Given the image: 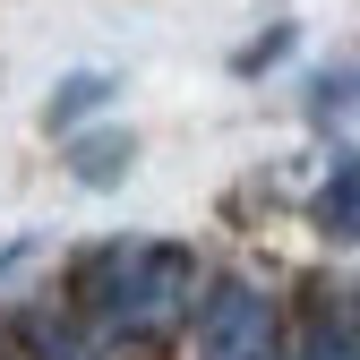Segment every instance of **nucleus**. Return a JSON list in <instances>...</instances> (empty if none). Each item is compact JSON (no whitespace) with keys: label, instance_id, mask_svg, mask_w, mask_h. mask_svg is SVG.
Listing matches in <instances>:
<instances>
[{"label":"nucleus","instance_id":"obj_3","mask_svg":"<svg viewBox=\"0 0 360 360\" xmlns=\"http://www.w3.org/2000/svg\"><path fill=\"white\" fill-rule=\"evenodd\" d=\"M283 360H360V292H326L300 318V335H292Z\"/></svg>","mask_w":360,"mask_h":360},{"label":"nucleus","instance_id":"obj_1","mask_svg":"<svg viewBox=\"0 0 360 360\" xmlns=\"http://www.w3.org/2000/svg\"><path fill=\"white\" fill-rule=\"evenodd\" d=\"M198 249H180V240H95V249H77L69 257V275H60V300H69V318L86 326V343H103V352H146L163 343L180 318H198Z\"/></svg>","mask_w":360,"mask_h":360},{"label":"nucleus","instance_id":"obj_2","mask_svg":"<svg viewBox=\"0 0 360 360\" xmlns=\"http://www.w3.org/2000/svg\"><path fill=\"white\" fill-rule=\"evenodd\" d=\"M198 360H283V309L249 275H214L198 300Z\"/></svg>","mask_w":360,"mask_h":360},{"label":"nucleus","instance_id":"obj_6","mask_svg":"<svg viewBox=\"0 0 360 360\" xmlns=\"http://www.w3.org/2000/svg\"><path fill=\"white\" fill-rule=\"evenodd\" d=\"M309 223H318V240H335V249L360 240V155H335L326 163L318 198H309Z\"/></svg>","mask_w":360,"mask_h":360},{"label":"nucleus","instance_id":"obj_4","mask_svg":"<svg viewBox=\"0 0 360 360\" xmlns=\"http://www.w3.org/2000/svg\"><path fill=\"white\" fill-rule=\"evenodd\" d=\"M129 163H138V138L129 129H69V180L77 189H120L129 180Z\"/></svg>","mask_w":360,"mask_h":360},{"label":"nucleus","instance_id":"obj_9","mask_svg":"<svg viewBox=\"0 0 360 360\" xmlns=\"http://www.w3.org/2000/svg\"><path fill=\"white\" fill-rule=\"evenodd\" d=\"M34 257H43V240H34V232H18V240H0V292H9V283L26 275Z\"/></svg>","mask_w":360,"mask_h":360},{"label":"nucleus","instance_id":"obj_8","mask_svg":"<svg viewBox=\"0 0 360 360\" xmlns=\"http://www.w3.org/2000/svg\"><path fill=\"white\" fill-rule=\"evenodd\" d=\"M283 52H292V26H266L257 43H240V52H232V69H240V77H257V69H275Z\"/></svg>","mask_w":360,"mask_h":360},{"label":"nucleus","instance_id":"obj_7","mask_svg":"<svg viewBox=\"0 0 360 360\" xmlns=\"http://www.w3.org/2000/svg\"><path fill=\"white\" fill-rule=\"evenodd\" d=\"M352 103H360V69H352V60H335V69L309 77V120H318V129H326V120H343Z\"/></svg>","mask_w":360,"mask_h":360},{"label":"nucleus","instance_id":"obj_5","mask_svg":"<svg viewBox=\"0 0 360 360\" xmlns=\"http://www.w3.org/2000/svg\"><path fill=\"white\" fill-rule=\"evenodd\" d=\"M112 95H120V77H112V69H69V77H52V95H43V129H52V138H69V129L103 120Z\"/></svg>","mask_w":360,"mask_h":360}]
</instances>
